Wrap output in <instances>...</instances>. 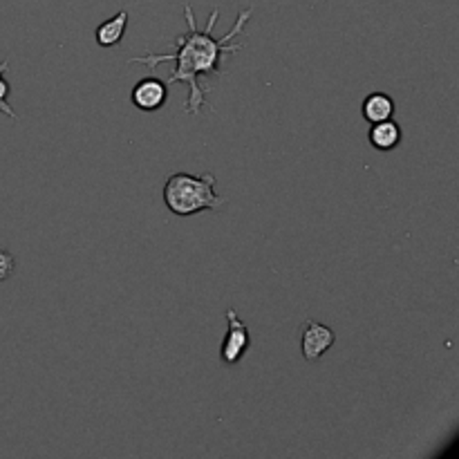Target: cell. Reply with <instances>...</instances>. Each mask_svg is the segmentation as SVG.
<instances>
[{"label":"cell","instance_id":"obj_1","mask_svg":"<svg viewBox=\"0 0 459 459\" xmlns=\"http://www.w3.org/2000/svg\"><path fill=\"white\" fill-rule=\"evenodd\" d=\"M254 7H247L238 13L236 22H233L231 30L222 36V39H215L213 30L218 25L220 9L215 7L211 12V18L206 21V27H197L195 22V12H193L191 4H184V18H186L188 30L182 36L173 40V52L169 54H155L148 52L146 56H134L128 58L130 65H146L151 70H155L161 63H173L170 67V74L166 83H184L188 88V101L184 106V110L188 115L197 117L206 108V88H202L200 79L202 76H220L222 74L224 58L229 54L240 52L245 45L233 43L238 34L245 31V25L249 22Z\"/></svg>","mask_w":459,"mask_h":459},{"label":"cell","instance_id":"obj_2","mask_svg":"<svg viewBox=\"0 0 459 459\" xmlns=\"http://www.w3.org/2000/svg\"><path fill=\"white\" fill-rule=\"evenodd\" d=\"M215 179L213 173H173L164 184V204L170 213L188 215L202 213V211H220L227 206V197L218 195L215 191Z\"/></svg>","mask_w":459,"mask_h":459},{"label":"cell","instance_id":"obj_3","mask_svg":"<svg viewBox=\"0 0 459 459\" xmlns=\"http://www.w3.org/2000/svg\"><path fill=\"white\" fill-rule=\"evenodd\" d=\"M224 318H227V332H224L222 345H220V361L224 366H238L242 359L247 357L251 348V334L249 327L245 325L238 312L233 307H229L224 312Z\"/></svg>","mask_w":459,"mask_h":459},{"label":"cell","instance_id":"obj_4","mask_svg":"<svg viewBox=\"0 0 459 459\" xmlns=\"http://www.w3.org/2000/svg\"><path fill=\"white\" fill-rule=\"evenodd\" d=\"M336 343L334 330H330L323 323L307 318L303 323V330H300V352H303L305 361L316 363L318 359L325 357L327 350Z\"/></svg>","mask_w":459,"mask_h":459},{"label":"cell","instance_id":"obj_5","mask_svg":"<svg viewBox=\"0 0 459 459\" xmlns=\"http://www.w3.org/2000/svg\"><path fill=\"white\" fill-rule=\"evenodd\" d=\"M130 101L142 112H157L169 101V83L157 76H146L137 81V85L130 92Z\"/></svg>","mask_w":459,"mask_h":459},{"label":"cell","instance_id":"obj_6","mask_svg":"<svg viewBox=\"0 0 459 459\" xmlns=\"http://www.w3.org/2000/svg\"><path fill=\"white\" fill-rule=\"evenodd\" d=\"M402 126L394 119L377 121V124H370V130H368V142L379 152L394 151L402 143Z\"/></svg>","mask_w":459,"mask_h":459},{"label":"cell","instance_id":"obj_7","mask_svg":"<svg viewBox=\"0 0 459 459\" xmlns=\"http://www.w3.org/2000/svg\"><path fill=\"white\" fill-rule=\"evenodd\" d=\"M128 21L130 13L126 9H119L115 16L101 22L97 31H94V40H97L99 48H115V45H119L124 40L126 30H128Z\"/></svg>","mask_w":459,"mask_h":459},{"label":"cell","instance_id":"obj_8","mask_svg":"<svg viewBox=\"0 0 459 459\" xmlns=\"http://www.w3.org/2000/svg\"><path fill=\"white\" fill-rule=\"evenodd\" d=\"M394 110V99L385 92H370L366 99H363L361 106V115L368 124H377V121H385L393 119Z\"/></svg>","mask_w":459,"mask_h":459},{"label":"cell","instance_id":"obj_9","mask_svg":"<svg viewBox=\"0 0 459 459\" xmlns=\"http://www.w3.org/2000/svg\"><path fill=\"white\" fill-rule=\"evenodd\" d=\"M7 70H9V58H3V61H0V112H3V115H7L9 119L16 121L18 115H16V110L12 108V103H9L12 85H9V81L4 79Z\"/></svg>","mask_w":459,"mask_h":459},{"label":"cell","instance_id":"obj_10","mask_svg":"<svg viewBox=\"0 0 459 459\" xmlns=\"http://www.w3.org/2000/svg\"><path fill=\"white\" fill-rule=\"evenodd\" d=\"M13 272H16V258L7 249L0 247V282L9 281L13 276Z\"/></svg>","mask_w":459,"mask_h":459}]
</instances>
